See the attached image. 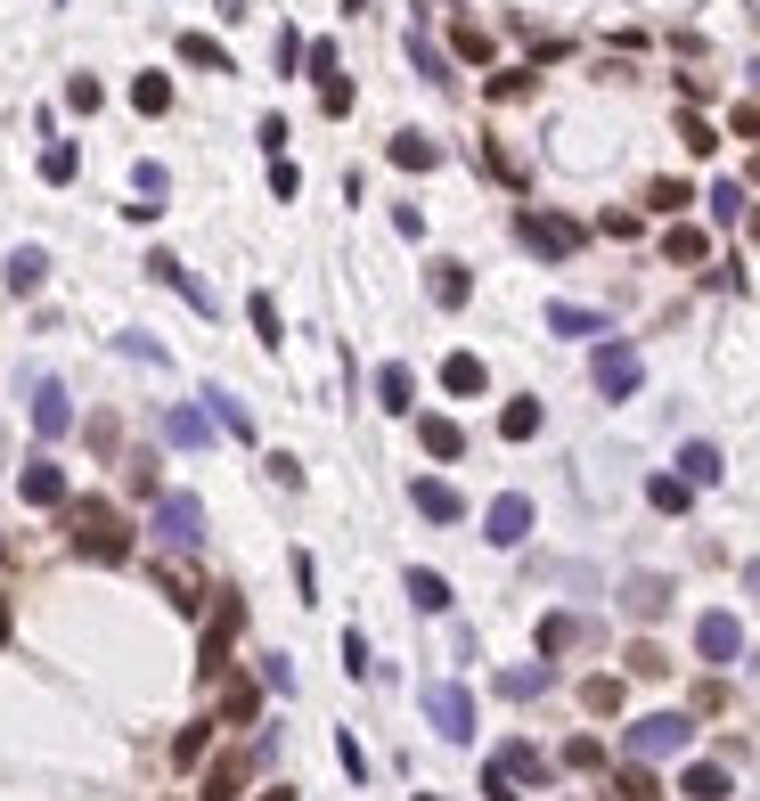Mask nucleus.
<instances>
[{"label":"nucleus","instance_id":"69168bd1","mask_svg":"<svg viewBox=\"0 0 760 801\" xmlns=\"http://www.w3.org/2000/svg\"><path fill=\"white\" fill-rule=\"evenodd\" d=\"M752 180H760V156H752Z\"/></svg>","mask_w":760,"mask_h":801},{"label":"nucleus","instance_id":"ddd939ff","mask_svg":"<svg viewBox=\"0 0 760 801\" xmlns=\"http://www.w3.org/2000/svg\"><path fill=\"white\" fill-rule=\"evenodd\" d=\"M229 638H238V597L214 605V622H205V646H197V670H229Z\"/></svg>","mask_w":760,"mask_h":801},{"label":"nucleus","instance_id":"6ab92c4d","mask_svg":"<svg viewBox=\"0 0 760 801\" xmlns=\"http://www.w3.org/2000/svg\"><path fill=\"white\" fill-rule=\"evenodd\" d=\"M0 279H9V294H41V287H50V254H41V246H17Z\"/></svg>","mask_w":760,"mask_h":801},{"label":"nucleus","instance_id":"e433bc0d","mask_svg":"<svg viewBox=\"0 0 760 801\" xmlns=\"http://www.w3.org/2000/svg\"><path fill=\"white\" fill-rule=\"evenodd\" d=\"M82 173V156H74V139H58V147H41V180H58V188H66Z\"/></svg>","mask_w":760,"mask_h":801},{"label":"nucleus","instance_id":"423d86ee","mask_svg":"<svg viewBox=\"0 0 760 801\" xmlns=\"http://www.w3.org/2000/svg\"><path fill=\"white\" fill-rule=\"evenodd\" d=\"M25 393H33V441H41V450H50V441H66V426H74L66 385H58V376H41V368H25Z\"/></svg>","mask_w":760,"mask_h":801},{"label":"nucleus","instance_id":"37998d69","mask_svg":"<svg viewBox=\"0 0 760 801\" xmlns=\"http://www.w3.org/2000/svg\"><path fill=\"white\" fill-rule=\"evenodd\" d=\"M335 761H344L352 786H368V752H361V736H335Z\"/></svg>","mask_w":760,"mask_h":801},{"label":"nucleus","instance_id":"20e7f679","mask_svg":"<svg viewBox=\"0 0 760 801\" xmlns=\"http://www.w3.org/2000/svg\"><path fill=\"white\" fill-rule=\"evenodd\" d=\"M417 704H426V728H434V736L475 745V695L458 687V679H426V695H417Z\"/></svg>","mask_w":760,"mask_h":801},{"label":"nucleus","instance_id":"5701e85b","mask_svg":"<svg viewBox=\"0 0 760 801\" xmlns=\"http://www.w3.org/2000/svg\"><path fill=\"white\" fill-rule=\"evenodd\" d=\"M482 385H491V368L475 361V352H450V361H441V393H458V400H475Z\"/></svg>","mask_w":760,"mask_h":801},{"label":"nucleus","instance_id":"393cba45","mask_svg":"<svg viewBox=\"0 0 760 801\" xmlns=\"http://www.w3.org/2000/svg\"><path fill=\"white\" fill-rule=\"evenodd\" d=\"M385 156L400 164V173H434V164H441V147H434L426 132H393V147H385Z\"/></svg>","mask_w":760,"mask_h":801},{"label":"nucleus","instance_id":"f8f14e48","mask_svg":"<svg viewBox=\"0 0 760 801\" xmlns=\"http://www.w3.org/2000/svg\"><path fill=\"white\" fill-rule=\"evenodd\" d=\"M409 508L426 516V523H458V516H467V499H458L441 475H417V482H409Z\"/></svg>","mask_w":760,"mask_h":801},{"label":"nucleus","instance_id":"79ce46f5","mask_svg":"<svg viewBox=\"0 0 760 801\" xmlns=\"http://www.w3.org/2000/svg\"><path fill=\"white\" fill-rule=\"evenodd\" d=\"M679 139H687V156H711V147H720V132H711L704 115H679Z\"/></svg>","mask_w":760,"mask_h":801},{"label":"nucleus","instance_id":"052dcab7","mask_svg":"<svg viewBox=\"0 0 760 801\" xmlns=\"http://www.w3.org/2000/svg\"><path fill=\"white\" fill-rule=\"evenodd\" d=\"M736 132H745V139H760V98H752V107H736Z\"/></svg>","mask_w":760,"mask_h":801},{"label":"nucleus","instance_id":"39448f33","mask_svg":"<svg viewBox=\"0 0 760 801\" xmlns=\"http://www.w3.org/2000/svg\"><path fill=\"white\" fill-rule=\"evenodd\" d=\"M156 540L173 548V556H188V548L205 540V499L197 491H156Z\"/></svg>","mask_w":760,"mask_h":801},{"label":"nucleus","instance_id":"7ed1b4c3","mask_svg":"<svg viewBox=\"0 0 760 801\" xmlns=\"http://www.w3.org/2000/svg\"><path fill=\"white\" fill-rule=\"evenodd\" d=\"M629 761H670V752H687L695 745V720L687 711H646V720H629Z\"/></svg>","mask_w":760,"mask_h":801},{"label":"nucleus","instance_id":"a19ab883","mask_svg":"<svg viewBox=\"0 0 760 801\" xmlns=\"http://www.w3.org/2000/svg\"><path fill=\"white\" fill-rule=\"evenodd\" d=\"M311 82H320V107L327 115H352V82L344 74H311Z\"/></svg>","mask_w":760,"mask_h":801},{"label":"nucleus","instance_id":"a18cd8bd","mask_svg":"<svg viewBox=\"0 0 760 801\" xmlns=\"http://www.w3.org/2000/svg\"><path fill=\"white\" fill-rule=\"evenodd\" d=\"M629 670H638V679H663V670H670V655H663V646H629Z\"/></svg>","mask_w":760,"mask_h":801},{"label":"nucleus","instance_id":"f3484780","mask_svg":"<svg viewBox=\"0 0 760 801\" xmlns=\"http://www.w3.org/2000/svg\"><path fill=\"white\" fill-rule=\"evenodd\" d=\"M376 400H385L393 417H409L417 409V368L409 361H385V368H376Z\"/></svg>","mask_w":760,"mask_h":801},{"label":"nucleus","instance_id":"a878e982","mask_svg":"<svg viewBox=\"0 0 760 801\" xmlns=\"http://www.w3.org/2000/svg\"><path fill=\"white\" fill-rule=\"evenodd\" d=\"M573 646H589V622L581 614H548L540 622V655H573Z\"/></svg>","mask_w":760,"mask_h":801},{"label":"nucleus","instance_id":"1a4fd4ad","mask_svg":"<svg viewBox=\"0 0 760 801\" xmlns=\"http://www.w3.org/2000/svg\"><path fill=\"white\" fill-rule=\"evenodd\" d=\"M17 499H25V508H66V467H58L50 450H33L25 475H17Z\"/></svg>","mask_w":760,"mask_h":801},{"label":"nucleus","instance_id":"aec40b11","mask_svg":"<svg viewBox=\"0 0 760 801\" xmlns=\"http://www.w3.org/2000/svg\"><path fill=\"white\" fill-rule=\"evenodd\" d=\"M720 475H728L720 441H687V450H679V482H695V491H704V482H720Z\"/></svg>","mask_w":760,"mask_h":801},{"label":"nucleus","instance_id":"4468645a","mask_svg":"<svg viewBox=\"0 0 760 801\" xmlns=\"http://www.w3.org/2000/svg\"><path fill=\"white\" fill-rule=\"evenodd\" d=\"M622 614H638V622L670 614V581H663V573H629V581H622Z\"/></svg>","mask_w":760,"mask_h":801},{"label":"nucleus","instance_id":"f257e3e1","mask_svg":"<svg viewBox=\"0 0 760 801\" xmlns=\"http://www.w3.org/2000/svg\"><path fill=\"white\" fill-rule=\"evenodd\" d=\"M74 548L98 556V564H123L132 556V523H123L107 499H74Z\"/></svg>","mask_w":760,"mask_h":801},{"label":"nucleus","instance_id":"8fccbe9b","mask_svg":"<svg viewBox=\"0 0 760 801\" xmlns=\"http://www.w3.org/2000/svg\"><path fill=\"white\" fill-rule=\"evenodd\" d=\"M123 352H132V361H139V368H164V344H156V335H139V327H132V335H123Z\"/></svg>","mask_w":760,"mask_h":801},{"label":"nucleus","instance_id":"864d4df0","mask_svg":"<svg viewBox=\"0 0 760 801\" xmlns=\"http://www.w3.org/2000/svg\"><path fill=\"white\" fill-rule=\"evenodd\" d=\"M294 589H303V605H320V564H311L303 548H294Z\"/></svg>","mask_w":760,"mask_h":801},{"label":"nucleus","instance_id":"58836bf2","mask_svg":"<svg viewBox=\"0 0 760 801\" xmlns=\"http://www.w3.org/2000/svg\"><path fill=\"white\" fill-rule=\"evenodd\" d=\"M246 320H253V344H287V335H279V303H270V294H253Z\"/></svg>","mask_w":760,"mask_h":801},{"label":"nucleus","instance_id":"f704fd0d","mask_svg":"<svg viewBox=\"0 0 760 801\" xmlns=\"http://www.w3.org/2000/svg\"><path fill=\"white\" fill-rule=\"evenodd\" d=\"M646 499H654V508H663V516H687L695 482H679V475H654V482H646Z\"/></svg>","mask_w":760,"mask_h":801},{"label":"nucleus","instance_id":"b1692460","mask_svg":"<svg viewBox=\"0 0 760 801\" xmlns=\"http://www.w3.org/2000/svg\"><path fill=\"white\" fill-rule=\"evenodd\" d=\"M147 270H156V279L173 287V294H188V311H214V294H205V279H188V270H180V254H147Z\"/></svg>","mask_w":760,"mask_h":801},{"label":"nucleus","instance_id":"4c0bfd02","mask_svg":"<svg viewBox=\"0 0 760 801\" xmlns=\"http://www.w3.org/2000/svg\"><path fill=\"white\" fill-rule=\"evenodd\" d=\"M687 205H695L687 180H654V188H646V214H687Z\"/></svg>","mask_w":760,"mask_h":801},{"label":"nucleus","instance_id":"e2e57ef3","mask_svg":"<svg viewBox=\"0 0 760 801\" xmlns=\"http://www.w3.org/2000/svg\"><path fill=\"white\" fill-rule=\"evenodd\" d=\"M745 589H760V556H752V564H745Z\"/></svg>","mask_w":760,"mask_h":801},{"label":"nucleus","instance_id":"603ef678","mask_svg":"<svg viewBox=\"0 0 760 801\" xmlns=\"http://www.w3.org/2000/svg\"><path fill=\"white\" fill-rule=\"evenodd\" d=\"M482 801H523V793H516V777H507L499 761H491V769H482Z\"/></svg>","mask_w":760,"mask_h":801},{"label":"nucleus","instance_id":"de8ad7c7","mask_svg":"<svg viewBox=\"0 0 760 801\" xmlns=\"http://www.w3.org/2000/svg\"><path fill=\"white\" fill-rule=\"evenodd\" d=\"M581 704H589V711H622V679H589Z\"/></svg>","mask_w":760,"mask_h":801},{"label":"nucleus","instance_id":"f03ea898","mask_svg":"<svg viewBox=\"0 0 760 801\" xmlns=\"http://www.w3.org/2000/svg\"><path fill=\"white\" fill-rule=\"evenodd\" d=\"M589 385H597L605 400H629V393L646 385L638 344H622V335H597V352H589Z\"/></svg>","mask_w":760,"mask_h":801},{"label":"nucleus","instance_id":"2f4dec72","mask_svg":"<svg viewBox=\"0 0 760 801\" xmlns=\"http://www.w3.org/2000/svg\"><path fill=\"white\" fill-rule=\"evenodd\" d=\"M499 769H507V777H523V786H548V752H532V745H507V752H499Z\"/></svg>","mask_w":760,"mask_h":801},{"label":"nucleus","instance_id":"ea45409f","mask_svg":"<svg viewBox=\"0 0 760 801\" xmlns=\"http://www.w3.org/2000/svg\"><path fill=\"white\" fill-rule=\"evenodd\" d=\"M344 670H352V679H376V655H368V630H344Z\"/></svg>","mask_w":760,"mask_h":801},{"label":"nucleus","instance_id":"dca6fc26","mask_svg":"<svg viewBox=\"0 0 760 801\" xmlns=\"http://www.w3.org/2000/svg\"><path fill=\"white\" fill-rule=\"evenodd\" d=\"M426 294H434L441 311H458V303H467V294H475L467 262H450V254H441V262H426Z\"/></svg>","mask_w":760,"mask_h":801},{"label":"nucleus","instance_id":"5fc2aeb1","mask_svg":"<svg viewBox=\"0 0 760 801\" xmlns=\"http://www.w3.org/2000/svg\"><path fill=\"white\" fill-rule=\"evenodd\" d=\"M262 687L287 695V687H294V663H287V655H262Z\"/></svg>","mask_w":760,"mask_h":801},{"label":"nucleus","instance_id":"6e6552de","mask_svg":"<svg viewBox=\"0 0 760 801\" xmlns=\"http://www.w3.org/2000/svg\"><path fill=\"white\" fill-rule=\"evenodd\" d=\"M482 540H491V548H523V540H532V499L499 491L491 508H482Z\"/></svg>","mask_w":760,"mask_h":801},{"label":"nucleus","instance_id":"412c9836","mask_svg":"<svg viewBox=\"0 0 760 801\" xmlns=\"http://www.w3.org/2000/svg\"><path fill=\"white\" fill-rule=\"evenodd\" d=\"M556 687V663H523V670H499V695L507 704H532V695Z\"/></svg>","mask_w":760,"mask_h":801},{"label":"nucleus","instance_id":"338daca9","mask_svg":"<svg viewBox=\"0 0 760 801\" xmlns=\"http://www.w3.org/2000/svg\"><path fill=\"white\" fill-rule=\"evenodd\" d=\"M417 801H441V793H417Z\"/></svg>","mask_w":760,"mask_h":801},{"label":"nucleus","instance_id":"9b49d317","mask_svg":"<svg viewBox=\"0 0 760 801\" xmlns=\"http://www.w3.org/2000/svg\"><path fill=\"white\" fill-rule=\"evenodd\" d=\"M246 786H253V752H221V761L205 769V793L197 801H246Z\"/></svg>","mask_w":760,"mask_h":801},{"label":"nucleus","instance_id":"0eeeda50","mask_svg":"<svg viewBox=\"0 0 760 801\" xmlns=\"http://www.w3.org/2000/svg\"><path fill=\"white\" fill-rule=\"evenodd\" d=\"M516 238L532 246L540 262H564V254H581V221H573V214H516Z\"/></svg>","mask_w":760,"mask_h":801},{"label":"nucleus","instance_id":"2eb2a0df","mask_svg":"<svg viewBox=\"0 0 760 801\" xmlns=\"http://www.w3.org/2000/svg\"><path fill=\"white\" fill-rule=\"evenodd\" d=\"M164 434H173L180 450H205V441H214L221 426H214V409H205V400H180V409L164 417Z\"/></svg>","mask_w":760,"mask_h":801},{"label":"nucleus","instance_id":"7c9ffc66","mask_svg":"<svg viewBox=\"0 0 760 801\" xmlns=\"http://www.w3.org/2000/svg\"><path fill=\"white\" fill-rule=\"evenodd\" d=\"M180 58H188V66H205V74H229V50L214 33H180Z\"/></svg>","mask_w":760,"mask_h":801},{"label":"nucleus","instance_id":"3c124183","mask_svg":"<svg viewBox=\"0 0 760 801\" xmlns=\"http://www.w3.org/2000/svg\"><path fill=\"white\" fill-rule=\"evenodd\" d=\"M564 769H605V745H589V736H573V745H564Z\"/></svg>","mask_w":760,"mask_h":801},{"label":"nucleus","instance_id":"0e129e2a","mask_svg":"<svg viewBox=\"0 0 760 801\" xmlns=\"http://www.w3.org/2000/svg\"><path fill=\"white\" fill-rule=\"evenodd\" d=\"M262 801H294V786H270V793H262Z\"/></svg>","mask_w":760,"mask_h":801},{"label":"nucleus","instance_id":"4be33fe9","mask_svg":"<svg viewBox=\"0 0 760 801\" xmlns=\"http://www.w3.org/2000/svg\"><path fill=\"white\" fill-rule=\"evenodd\" d=\"M417 441H426V458H467V426L458 417H417Z\"/></svg>","mask_w":760,"mask_h":801},{"label":"nucleus","instance_id":"4d7b16f0","mask_svg":"<svg viewBox=\"0 0 760 801\" xmlns=\"http://www.w3.org/2000/svg\"><path fill=\"white\" fill-rule=\"evenodd\" d=\"M450 41H458V58H491V33H482V25H458Z\"/></svg>","mask_w":760,"mask_h":801},{"label":"nucleus","instance_id":"473e14b6","mask_svg":"<svg viewBox=\"0 0 760 801\" xmlns=\"http://www.w3.org/2000/svg\"><path fill=\"white\" fill-rule=\"evenodd\" d=\"M132 107L139 115H164V107H173V74H139L132 82Z\"/></svg>","mask_w":760,"mask_h":801},{"label":"nucleus","instance_id":"09e8293b","mask_svg":"<svg viewBox=\"0 0 760 801\" xmlns=\"http://www.w3.org/2000/svg\"><path fill=\"white\" fill-rule=\"evenodd\" d=\"M270 482H279V491H303V458H287V450H270Z\"/></svg>","mask_w":760,"mask_h":801},{"label":"nucleus","instance_id":"c9c22d12","mask_svg":"<svg viewBox=\"0 0 760 801\" xmlns=\"http://www.w3.org/2000/svg\"><path fill=\"white\" fill-rule=\"evenodd\" d=\"M214 728H221V720H188V728L173 736V761H180V769H188V761H205V745H214Z\"/></svg>","mask_w":760,"mask_h":801},{"label":"nucleus","instance_id":"6e6d98bb","mask_svg":"<svg viewBox=\"0 0 760 801\" xmlns=\"http://www.w3.org/2000/svg\"><path fill=\"white\" fill-rule=\"evenodd\" d=\"M622 793H629V801H654V769L629 761V769H622Z\"/></svg>","mask_w":760,"mask_h":801},{"label":"nucleus","instance_id":"c85d7f7f","mask_svg":"<svg viewBox=\"0 0 760 801\" xmlns=\"http://www.w3.org/2000/svg\"><path fill=\"white\" fill-rule=\"evenodd\" d=\"M663 254H670V262H704V254H711V238H704L695 221H670V229H663Z\"/></svg>","mask_w":760,"mask_h":801},{"label":"nucleus","instance_id":"a211bd4d","mask_svg":"<svg viewBox=\"0 0 760 801\" xmlns=\"http://www.w3.org/2000/svg\"><path fill=\"white\" fill-rule=\"evenodd\" d=\"M400 589H409L417 614H450V581H441L434 564H409V573H400Z\"/></svg>","mask_w":760,"mask_h":801},{"label":"nucleus","instance_id":"680f3d73","mask_svg":"<svg viewBox=\"0 0 760 801\" xmlns=\"http://www.w3.org/2000/svg\"><path fill=\"white\" fill-rule=\"evenodd\" d=\"M214 17H221V25H246V17H253V9H246V0H221V9H214Z\"/></svg>","mask_w":760,"mask_h":801},{"label":"nucleus","instance_id":"9d476101","mask_svg":"<svg viewBox=\"0 0 760 801\" xmlns=\"http://www.w3.org/2000/svg\"><path fill=\"white\" fill-rule=\"evenodd\" d=\"M695 655H704V663H736V655H745V622H736V614H704V622H695Z\"/></svg>","mask_w":760,"mask_h":801},{"label":"nucleus","instance_id":"bf43d9fd","mask_svg":"<svg viewBox=\"0 0 760 801\" xmlns=\"http://www.w3.org/2000/svg\"><path fill=\"white\" fill-rule=\"evenodd\" d=\"M523 91H532V74H523V66L516 74H491V98H523Z\"/></svg>","mask_w":760,"mask_h":801},{"label":"nucleus","instance_id":"c756f323","mask_svg":"<svg viewBox=\"0 0 760 801\" xmlns=\"http://www.w3.org/2000/svg\"><path fill=\"white\" fill-rule=\"evenodd\" d=\"M548 327H556V335H605V311H581V303H548Z\"/></svg>","mask_w":760,"mask_h":801},{"label":"nucleus","instance_id":"cd10ccee","mask_svg":"<svg viewBox=\"0 0 760 801\" xmlns=\"http://www.w3.org/2000/svg\"><path fill=\"white\" fill-rule=\"evenodd\" d=\"M679 793H687V801H728V769H720V761H695V769L679 777Z\"/></svg>","mask_w":760,"mask_h":801},{"label":"nucleus","instance_id":"49530a36","mask_svg":"<svg viewBox=\"0 0 760 801\" xmlns=\"http://www.w3.org/2000/svg\"><path fill=\"white\" fill-rule=\"evenodd\" d=\"M98 98H107V91H98L91 74H74V82H66V107H74V115H98Z\"/></svg>","mask_w":760,"mask_h":801},{"label":"nucleus","instance_id":"bb28decb","mask_svg":"<svg viewBox=\"0 0 760 801\" xmlns=\"http://www.w3.org/2000/svg\"><path fill=\"white\" fill-rule=\"evenodd\" d=\"M197 400H205V409H214V426H221V434H238V441H253V417H246V400H229L221 385H205Z\"/></svg>","mask_w":760,"mask_h":801},{"label":"nucleus","instance_id":"72a5a7b5","mask_svg":"<svg viewBox=\"0 0 760 801\" xmlns=\"http://www.w3.org/2000/svg\"><path fill=\"white\" fill-rule=\"evenodd\" d=\"M499 434H507V441H532V434H540V400H507V409H499Z\"/></svg>","mask_w":760,"mask_h":801},{"label":"nucleus","instance_id":"c03bdc74","mask_svg":"<svg viewBox=\"0 0 760 801\" xmlns=\"http://www.w3.org/2000/svg\"><path fill=\"white\" fill-rule=\"evenodd\" d=\"M736 214H745V188H736V180H711V221H736Z\"/></svg>","mask_w":760,"mask_h":801},{"label":"nucleus","instance_id":"13d9d810","mask_svg":"<svg viewBox=\"0 0 760 801\" xmlns=\"http://www.w3.org/2000/svg\"><path fill=\"white\" fill-rule=\"evenodd\" d=\"M123 482H132V491H147V499H156V458H132V467H123Z\"/></svg>","mask_w":760,"mask_h":801}]
</instances>
